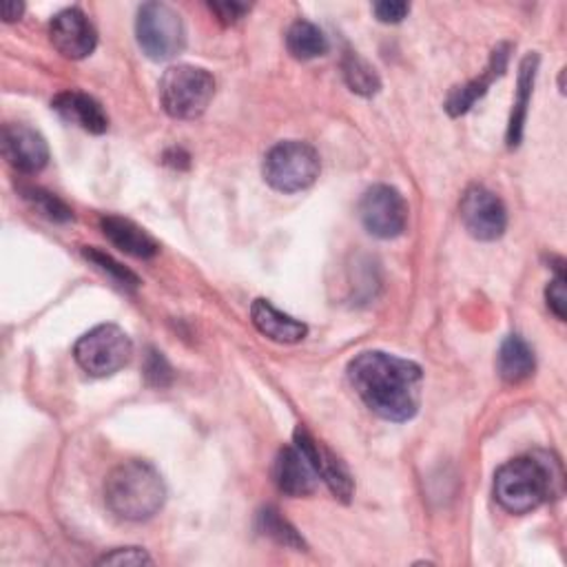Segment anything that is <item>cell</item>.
<instances>
[{
    "instance_id": "cell-14",
    "label": "cell",
    "mask_w": 567,
    "mask_h": 567,
    "mask_svg": "<svg viewBox=\"0 0 567 567\" xmlns=\"http://www.w3.org/2000/svg\"><path fill=\"white\" fill-rule=\"evenodd\" d=\"M101 229L105 238L127 255H134L138 260H149L160 253V244L143 227H138L132 220L107 216L101 220Z\"/></svg>"
},
{
    "instance_id": "cell-19",
    "label": "cell",
    "mask_w": 567,
    "mask_h": 567,
    "mask_svg": "<svg viewBox=\"0 0 567 567\" xmlns=\"http://www.w3.org/2000/svg\"><path fill=\"white\" fill-rule=\"evenodd\" d=\"M286 48L293 59L313 61L328 52V41L317 25L308 21H297L286 32Z\"/></svg>"
},
{
    "instance_id": "cell-17",
    "label": "cell",
    "mask_w": 567,
    "mask_h": 567,
    "mask_svg": "<svg viewBox=\"0 0 567 567\" xmlns=\"http://www.w3.org/2000/svg\"><path fill=\"white\" fill-rule=\"evenodd\" d=\"M536 70H538V56L536 54L525 56L523 63H521L516 101H514L510 125H507V147L510 149L521 145L523 127H525V118H527V107H529V98H532V90H534V81H536Z\"/></svg>"
},
{
    "instance_id": "cell-7",
    "label": "cell",
    "mask_w": 567,
    "mask_h": 567,
    "mask_svg": "<svg viewBox=\"0 0 567 567\" xmlns=\"http://www.w3.org/2000/svg\"><path fill=\"white\" fill-rule=\"evenodd\" d=\"M136 39L147 59L162 63L182 54L187 30L176 10L165 3H147L138 12Z\"/></svg>"
},
{
    "instance_id": "cell-8",
    "label": "cell",
    "mask_w": 567,
    "mask_h": 567,
    "mask_svg": "<svg viewBox=\"0 0 567 567\" xmlns=\"http://www.w3.org/2000/svg\"><path fill=\"white\" fill-rule=\"evenodd\" d=\"M359 218L370 235L379 240H392L406 231L408 204L395 187L375 185L364 193L359 202Z\"/></svg>"
},
{
    "instance_id": "cell-26",
    "label": "cell",
    "mask_w": 567,
    "mask_h": 567,
    "mask_svg": "<svg viewBox=\"0 0 567 567\" xmlns=\"http://www.w3.org/2000/svg\"><path fill=\"white\" fill-rule=\"evenodd\" d=\"M151 556L143 547H118L103 558H98V565H151Z\"/></svg>"
},
{
    "instance_id": "cell-24",
    "label": "cell",
    "mask_w": 567,
    "mask_h": 567,
    "mask_svg": "<svg viewBox=\"0 0 567 567\" xmlns=\"http://www.w3.org/2000/svg\"><path fill=\"white\" fill-rule=\"evenodd\" d=\"M83 255H85L101 273H105L114 284H118L120 288L134 291V288L140 286L138 275H134L129 269H125L120 262H116V260L109 258L107 253H103V251H98V249H85Z\"/></svg>"
},
{
    "instance_id": "cell-21",
    "label": "cell",
    "mask_w": 567,
    "mask_h": 567,
    "mask_svg": "<svg viewBox=\"0 0 567 567\" xmlns=\"http://www.w3.org/2000/svg\"><path fill=\"white\" fill-rule=\"evenodd\" d=\"M342 70H344V78H346L348 87L355 94H359V96H375L381 90V81H379L375 67L368 65L361 56L348 52L344 63H342Z\"/></svg>"
},
{
    "instance_id": "cell-16",
    "label": "cell",
    "mask_w": 567,
    "mask_h": 567,
    "mask_svg": "<svg viewBox=\"0 0 567 567\" xmlns=\"http://www.w3.org/2000/svg\"><path fill=\"white\" fill-rule=\"evenodd\" d=\"M507 50H510L507 45L496 48L494 54H492L487 74L481 76V78H476V81H472V83H468V85H463V87H456V90L448 96V101H445V112H448L452 118L463 116L465 112H470L472 105L487 92L490 83H492L496 76L503 74L505 63H507Z\"/></svg>"
},
{
    "instance_id": "cell-15",
    "label": "cell",
    "mask_w": 567,
    "mask_h": 567,
    "mask_svg": "<svg viewBox=\"0 0 567 567\" xmlns=\"http://www.w3.org/2000/svg\"><path fill=\"white\" fill-rule=\"evenodd\" d=\"M251 319L255 328L277 344H297L306 337V324L277 311L269 300H255L251 306Z\"/></svg>"
},
{
    "instance_id": "cell-28",
    "label": "cell",
    "mask_w": 567,
    "mask_h": 567,
    "mask_svg": "<svg viewBox=\"0 0 567 567\" xmlns=\"http://www.w3.org/2000/svg\"><path fill=\"white\" fill-rule=\"evenodd\" d=\"M377 21L381 23H401L408 14H410V6L408 3H399V0H384V3H377L372 8Z\"/></svg>"
},
{
    "instance_id": "cell-5",
    "label": "cell",
    "mask_w": 567,
    "mask_h": 567,
    "mask_svg": "<svg viewBox=\"0 0 567 567\" xmlns=\"http://www.w3.org/2000/svg\"><path fill=\"white\" fill-rule=\"evenodd\" d=\"M319 154L300 140L277 143L264 158V180L282 193H300L319 178Z\"/></svg>"
},
{
    "instance_id": "cell-6",
    "label": "cell",
    "mask_w": 567,
    "mask_h": 567,
    "mask_svg": "<svg viewBox=\"0 0 567 567\" xmlns=\"http://www.w3.org/2000/svg\"><path fill=\"white\" fill-rule=\"evenodd\" d=\"M134 355L129 335L116 324H101L85 333L76 346L74 357L78 366L92 377H112L123 370Z\"/></svg>"
},
{
    "instance_id": "cell-2",
    "label": "cell",
    "mask_w": 567,
    "mask_h": 567,
    "mask_svg": "<svg viewBox=\"0 0 567 567\" xmlns=\"http://www.w3.org/2000/svg\"><path fill=\"white\" fill-rule=\"evenodd\" d=\"M167 498L160 472L140 459L114 468L105 483L107 507L125 521H147L156 516Z\"/></svg>"
},
{
    "instance_id": "cell-30",
    "label": "cell",
    "mask_w": 567,
    "mask_h": 567,
    "mask_svg": "<svg viewBox=\"0 0 567 567\" xmlns=\"http://www.w3.org/2000/svg\"><path fill=\"white\" fill-rule=\"evenodd\" d=\"M23 10H25V8H23L21 3H14V0H10V3L3 6V19H6V23L19 21L21 14H23Z\"/></svg>"
},
{
    "instance_id": "cell-12",
    "label": "cell",
    "mask_w": 567,
    "mask_h": 567,
    "mask_svg": "<svg viewBox=\"0 0 567 567\" xmlns=\"http://www.w3.org/2000/svg\"><path fill=\"white\" fill-rule=\"evenodd\" d=\"M3 156L21 174H39L50 162L45 138L28 125L3 127Z\"/></svg>"
},
{
    "instance_id": "cell-18",
    "label": "cell",
    "mask_w": 567,
    "mask_h": 567,
    "mask_svg": "<svg viewBox=\"0 0 567 567\" xmlns=\"http://www.w3.org/2000/svg\"><path fill=\"white\" fill-rule=\"evenodd\" d=\"M496 366H498V375L507 384H518V381L527 379L534 372V368H536L534 350L529 348V344L523 337L510 335L501 344Z\"/></svg>"
},
{
    "instance_id": "cell-27",
    "label": "cell",
    "mask_w": 567,
    "mask_h": 567,
    "mask_svg": "<svg viewBox=\"0 0 567 567\" xmlns=\"http://www.w3.org/2000/svg\"><path fill=\"white\" fill-rule=\"evenodd\" d=\"M545 300H547V308L556 315V319L563 322L567 317V291H565L563 271H558V275L545 288Z\"/></svg>"
},
{
    "instance_id": "cell-4",
    "label": "cell",
    "mask_w": 567,
    "mask_h": 567,
    "mask_svg": "<svg viewBox=\"0 0 567 567\" xmlns=\"http://www.w3.org/2000/svg\"><path fill=\"white\" fill-rule=\"evenodd\" d=\"M216 96L213 76L193 65H178L165 72L160 81V103L176 120L200 118Z\"/></svg>"
},
{
    "instance_id": "cell-10",
    "label": "cell",
    "mask_w": 567,
    "mask_h": 567,
    "mask_svg": "<svg viewBox=\"0 0 567 567\" xmlns=\"http://www.w3.org/2000/svg\"><path fill=\"white\" fill-rule=\"evenodd\" d=\"M273 479L277 490L286 496H308L317 490L322 476L308 450L293 441V445L280 450L273 465Z\"/></svg>"
},
{
    "instance_id": "cell-29",
    "label": "cell",
    "mask_w": 567,
    "mask_h": 567,
    "mask_svg": "<svg viewBox=\"0 0 567 567\" xmlns=\"http://www.w3.org/2000/svg\"><path fill=\"white\" fill-rule=\"evenodd\" d=\"M211 10L218 14V19L224 25H233V23H238L249 12V6H240V3H211Z\"/></svg>"
},
{
    "instance_id": "cell-20",
    "label": "cell",
    "mask_w": 567,
    "mask_h": 567,
    "mask_svg": "<svg viewBox=\"0 0 567 567\" xmlns=\"http://www.w3.org/2000/svg\"><path fill=\"white\" fill-rule=\"evenodd\" d=\"M319 476L326 481V485L330 487V492L335 494V498L348 503L353 498L355 492V483L353 476L348 472V468L328 450L319 443V463H317Z\"/></svg>"
},
{
    "instance_id": "cell-3",
    "label": "cell",
    "mask_w": 567,
    "mask_h": 567,
    "mask_svg": "<svg viewBox=\"0 0 567 567\" xmlns=\"http://www.w3.org/2000/svg\"><path fill=\"white\" fill-rule=\"evenodd\" d=\"M552 470L545 461L521 456L494 474V498L510 514H527L552 496Z\"/></svg>"
},
{
    "instance_id": "cell-25",
    "label": "cell",
    "mask_w": 567,
    "mask_h": 567,
    "mask_svg": "<svg viewBox=\"0 0 567 567\" xmlns=\"http://www.w3.org/2000/svg\"><path fill=\"white\" fill-rule=\"evenodd\" d=\"M145 377L154 388H167L174 379V370L169 366V361L165 359L162 353L158 350H149L147 361H145Z\"/></svg>"
},
{
    "instance_id": "cell-9",
    "label": "cell",
    "mask_w": 567,
    "mask_h": 567,
    "mask_svg": "<svg viewBox=\"0 0 567 567\" xmlns=\"http://www.w3.org/2000/svg\"><path fill=\"white\" fill-rule=\"evenodd\" d=\"M461 222L481 242H494L505 233L507 213L503 202L485 187H470L461 200Z\"/></svg>"
},
{
    "instance_id": "cell-11",
    "label": "cell",
    "mask_w": 567,
    "mask_h": 567,
    "mask_svg": "<svg viewBox=\"0 0 567 567\" xmlns=\"http://www.w3.org/2000/svg\"><path fill=\"white\" fill-rule=\"evenodd\" d=\"M50 39L54 48L72 61H83L94 54L98 34L92 21L81 10H65L54 17L50 25Z\"/></svg>"
},
{
    "instance_id": "cell-13",
    "label": "cell",
    "mask_w": 567,
    "mask_h": 567,
    "mask_svg": "<svg viewBox=\"0 0 567 567\" xmlns=\"http://www.w3.org/2000/svg\"><path fill=\"white\" fill-rule=\"evenodd\" d=\"M54 112L70 125H76L90 134H105L109 129V118L101 103L81 92H65L52 103Z\"/></svg>"
},
{
    "instance_id": "cell-22",
    "label": "cell",
    "mask_w": 567,
    "mask_h": 567,
    "mask_svg": "<svg viewBox=\"0 0 567 567\" xmlns=\"http://www.w3.org/2000/svg\"><path fill=\"white\" fill-rule=\"evenodd\" d=\"M258 521H260L262 534L273 538L277 545H284L291 549H306V543L300 536V532L275 507H264Z\"/></svg>"
},
{
    "instance_id": "cell-23",
    "label": "cell",
    "mask_w": 567,
    "mask_h": 567,
    "mask_svg": "<svg viewBox=\"0 0 567 567\" xmlns=\"http://www.w3.org/2000/svg\"><path fill=\"white\" fill-rule=\"evenodd\" d=\"M23 198L48 220L52 222H72L74 220V211L54 193L45 191V189H25Z\"/></svg>"
},
{
    "instance_id": "cell-1",
    "label": "cell",
    "mask_w": 567,
    "mask_h": 567,
    "mask_svg": "<svg viewBox=\"0 0 567 567\" xmlns=\"http://www.w3.org/2000/svg\"><path fill=\"white\" fill-rule=\"evenodd\" d=\"M348 379L361 401L386 421L403 423L419 410L423 372L414 361L366 350L350 361Z\"/></svg>"
}]
</instances>
